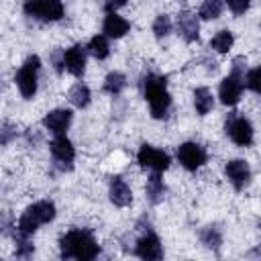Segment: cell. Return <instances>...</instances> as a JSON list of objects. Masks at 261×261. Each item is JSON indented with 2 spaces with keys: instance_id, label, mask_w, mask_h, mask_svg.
<instances>
[{
  "instance_id": "cell-27",
  "label": "cell",
  "mask_w": 261,
  "mask_h": 261,
  "mask_svg": "<svg viewBox=\"0 0 261 261\" xmlns=\"http://www.w3.org/2000/svg\"><path fill=\"white\" fill-rule=\"evenodd\" d=\"M259 75H261V69L259 67H253L247 71V77H243V86H247L249 90L253 92H261V82H259Z\"/></svg>"
},
{
  "instance_id": "cell-2",
  "label": "cell",
  "mask_w": 261,
  "mask_h": 261,
  "mask_svg": "<svg viewBox=\"0 0 261 261\" xmlns=\"http://www.w3.org/2000/svg\"><path fill=\"white\" fill-rule=\"evenodd\" d=\"M165 84H167V80L163 75H153V73H149L143 80L145 98L149 100V108H151L153 118H165V114L171 106V96H169Z\"/></svg>"
},
{
  "instance_id": "cell-4",
  "label": "cell",
  "mask_w": 261,
  "mask_h": 261,
  "mask_svg": "<svg viewBox=\"0 0 261 261\" xmlns=\"http://www.w3.org/2000/svg\"><path fill=\"white\" fill-rule=\"evenodd\" d=\"M39 69H41V59L37 55H31L22 67L18 69L16 73V86L22 94V98L31 100L35 94H37V75H39Z\"/></svg>"
},
{
  "instance_id": "cell-20",
  "label": "cell",
  "mask_w": 261,
  "mask_h": 261,
  "mask_svg": "<svg viewBox=\"0 0 261 261\" xmlns=\"http://www.w3.org/2000/svg\"><path fill=\"white\" fill-rule=\"evenodd\" d=\"M165 194V186H163V179L159 175V171H153L147 179V196L153 204H157Z\"/></svg>"
},
{
  "instance_id": "cell-25",
  "label": "cell",
  "mask_w": 261,
  "mask_h": 261,
  "mask_svg": "<svg viewBox=\"0 0 261 261\" xmlns=\"http://www.w3.org/2000/svg\"><path fill=\"white\" fill-rule=\"evenodd\" d=\"M200 239H202V243H204L208 249H218V245H220V241H222V234H220V230H218L216 226H206V228L200 232Z\"/></svg>"
},
{
  "instance_id": "cell-17",
  "label": "cell",
  "mask_w": 261,
  "mask_h": 261,
  "mask_svg": "<svg viewBox=\"0 0 261 261\" xmlns=\"http://www.w3.org/2000/svg\"><path fill=\"white\" fill-rule=\"evenodd\" d=\"M67 98H69V102H71L75 108H86V106L90 104L92 94H90V88H88L86 84L77 82V84H73V86H71V90H69Z\"/></svg>"
},
{
  "instance_id": "cell-16",
  "label": "cell",
  "mask_w": 261,
  "mask_h": 261,
  "mask_svg": "<svg viewBox=\"0 0 261 261\" xmlns=\"http://www.w3.org/2000/svg\"><path fill=\"white\" fill-rule=\"evenodd\" d=\"M102 29H104L106 37H112V39H120V37H124V35L128 33L130 24H128V20H126V18L118 16L116 12H108V16L104 18V24H102Z\"/></svg>"
},
{
  "instance_id": "cell-1",
  "label": "cell",
  "mask_w": 261,
  "mask_h": 261,
  "mask_svg": "<svg viewBox=\"0 0 261 261\" xmlns=\"http://www.w3.org/2000/svg\"><path fill=\"white\" fill-rule=\"evenodd\" d=\"M61 257L63 259H80V261H90L100 253L98 243L88 230L73 228L61 237Z\"/></svg>"
},
{
  "instance_id": "cell-10",
  "label": "cell",
  "mask_w": 261,
  "mask_h": 261,
  "mask_svg": "<svg viewBox=\"0 0 261 261\" xmlns=\"http://www.w3.org/2000/svg\"><path fill=\"white\" fill-rule=\"evenodd\" d=\"M243 94V77H237V75H226L222 82H220V90H218V96H220V102L226 104V106H234L239 102Z\"/></svg>"
},
{
  "instance_id": "cell-7",
  "label": "cell",
  "mask_w": 261,
  "mask_h": 261,
  "mask_svg": "<svg viewBox=\"0 0 261 261\" xmlns=\"http://www.w3.org/2000/svg\"><path fill=\"white\" fill-rule=\"evenodd\" d=\"M177 159L188 171H196L206 163V151L198 143H184L177 147Z\"/></svg>"
},
{
  "instance_id": "cell-3",
  "label": "cell",
  "mask_w": 261,
  "mask_h": 261,
  "mask_svg": "<svg viewBox=\"0 0 261 261\" xmlns=\"http://www.w3.org/2000/svg\"><path fill=\"white\" fill-rule=\"evenodd\" d=\"M53 218H55V204L51 200H41V202L29 206L22 212V216L18 218V226L16 228H18L20 234H29L31 237L41 224L51 222Z\"/></svg>"
},
{
  "instance_id": "cell-18",
  "label": "cell",
  "mask_w": 261,
  "mask_h": 261,
  "mask_svg": "<svg viewBox=\"0 0 261 261\" xmlns=\"http://www.w3.org/2000/svg\"><path fill=\"white\" fill-rule=\"evenodd\" d=\"M194 106H196L198 114H202V116L212 110L214 98H212V94H210L208 88H196V90H194Z\"/></svg>"
},
{
  "instance_id": "cell-28",
  "label": "cell",
  "mask_w": 261,
  "mask_h": 261,
  "mask_svg": "<svg viewBox=\"0 0 261 261\" xmlns=\"http://www.w3.org/2000/svg\"><path fill=\"white\" fill-rule=\"evenodd\" d=\"M33 253V243L29 239V234H16V255L18 257H29Z\"/></svg>"
},
{
  "instance_id": "cell-31",
  "label": "cell",
  "mask_w": 261,
  "mask_h": 261,
  "mask_svg": "<svg viewBox=\"0 0 261 261\" xmlns=\"http://www.w3.org/2000/svg\"><path fill=\"white\" fill-rule=\"evenodd\" d=\"M226 4H228V8H230L234 14H245V12L249 10L251 0H226Z\"/></svg>"
},
{
  "instance_id": "cell-32",
  "label": "cell",
  "mask_w": 261,
  "mask_h": 261,
  "mask_svg": "<svg viewBox=\"0 0 261 261\" xmlns=\"http://www.w3.org/2000/svg\"><path fill=\"white\" fill-rule=\"evenodd\" d=\"M245 69H247V59H245L243 55L234 57V61H232V75L245 77Z\"/></svg>"
},
{
  "instance_id": "cell-23",
  "label": "cell",
  "mask_w": 261,
  "mask_h": 261,
  "mask_svg": "<svg viewBox=\"0 0 261 261\" xmlns=\"http://www.w3.org/2000/svg\"><path fill=\"white\" fill-rule=\"evenodd\" d=\"M232 43H234V37H232L230 31H220L210 39V47L218 53H226L232 47Z\"/></svg>"
},
{
  "instance_id": "cell-12",
  "label": "cell",
  "mask_w": 261,
  "mask_h": 261,
  "mask_svg": "<svg viewBox=\"0 0 261 261\" xmlns=\"http://www.w3.org/2000/svg\"><path fill=\"white\" fill-rule=\"evenodd\" d=\"M63 65L71 75H82L86 67V47L73 45L67 51H63Z\"/></svg>"
},
{
  "instance_id": "cell-14",
  "label": "cell",
  "mask_w": 261,
  "mask_h": 261,
  "mask_svg": "<svg viewBox=\"0 0 261 261\" xmlns=\"http://www.w3.org/2000/svg\"><path fill=\"white\" fill-rule=\"evenodd\" d=\"M177 33L188 41H198L200 37V24H198V18L192 14V12H179L177 14Z\"/></svg>"
},
{
  "instance_id": "cell-13",
  "label": "cell",
  "mask_w": 261,
  "mask_h": 261,
  "mask_svg": "<svg viewBox=\"0 0 261 261\" xmlns=\"http://www.w3.org/2000/svg\"><path fill=\"white\" fill-rule=\"evenodd\" d=\"M71 122V112L69 110H63V108H57V110H51L45 118H43V126L49 128L53 135H63L67 130Z\"/></svg>"
},
{
  "instance_id": "cell-26",
  "label": "cell",
  "mask_w": 261,
  "mask_h": 261,
  "mask_svg": "<svg viewBox=\"0 0 261 261\" xmlns=\"http://www.w3.org/2000/svg\"><path fill=\"white\" fill-rule=\"evenodd\" d=\"M153 33H155V37H159V39L171 33V20H169L167 14H159V16L153 20Z\"/></svg>"
},
{
  "instance_id": "cell-24",
  "label": "cell",
  "mask_w": 261,
  "mask_h": 261,
  "mask_svg": "<svg viewBox=\"0 0 261 261\" xmlns=\"http://www.w3.org/2000/svg\"><path fill=\"white\" fill-rule=\"evenodd\" d=\"M220 12H222V0H204L198 16L204 20H212V18H218Z\"/></svg>"
},
{
  "instance_id": "cell-33",
  "label": "cell",
  "mask_w": 261,
  "mask_h": 261,
  "mask_svg": "<svg viewBox=\"0 0 261 261\" xmlns=\"http://www.w3.org/2000/svg\"><path fill=\"white\" fill-rule=\"evenodd\" d=\"M126 4V0H104V8L108 12H116L118 8H122Z\"/></svg>"
},
{
  "instance_id": "cell-21",
  "label": "cell",
  "mask_w": 261,
  "mask_h": 261,
  "mask_svg": "<svg viewBox=\"0 0 261 261\" xmlns=\"http://www.w3.org/2000/svg\"><path fill=\"white\" fill-rule=\"evenodd\" d=\"M86 49H88V53H90L92 57H96V59H106V57H108V53H110V47H108L106 35H96V37H92Z\"/></svg>"
},
{
  "instance_id": "cell-19",
  "label": "cell",
  "mask_w": 261,
  "mask_h": 261,
  "mask_svg": "<svg viewBox=\"0 0 261 261\" xmlns=\"http://www.w3.org/2000/svg\"><path fill=\"white\" fill-rule=\"evenodd\" d=\"M63 16V2L61 0H43L41 4V20H59Z\"/></svg>"
},
{
  "instance_id": "cell-22",
  "label": "cell",
  "mask_w": 261,
  "mask_h": 261,
  "mask_svg": "<svg viewBox=\"0 0 261 261\" xmlns=\"http://www.w3.org/2000/svg\"><path fill=\"white\" fill-rule=\"evenodd\" d=\"M124 86H126V77H124V73H120V71H110V73L106 75V80H104V90H106L108 94H112V96L120 94V92L124 90Z\"/></svg>"
},
{
  "instance_id": "cell-9",
  "label": "cell",
  "mask_w": 261,
  "mask_h": 261,
  "mask_svg": "<svg viewBox=\"0 0 261 261\" xmlns=\"http://www.w3.org/2000/svg\"><path fill=\"white\" fill-rule=\"evenodd\" d=\"M224 173H226V177H228V181L232 184L234 190H243L251 179V169H249L247 161H243V159L228 161L226 167H224Z\"/></svg>"
},
{
  "instance_id": "cell-30",
  "label": "cell",
  "mask_w": 261,
  "mask_h": 261,
  "mask_svg": "<svg viewBox=\"0 0 261 261\" xmlns=\"http://www.w3.org/2000/svg\"><path fill=\"white\" fill-rule=\"evenodd\" d=\"M14 135H16V128H14L10 122H4V124L0 126V143H2V145L10 143Z\"/></svg>"
},
{
  "instance_id": "cell-8",
  "label": "cell",
  "mask_w": 261,
  "mask_h": 261,
  "mask_svg": "<svg viewBox=\"0 0 261 261\" xmlns=\"http://www.w3.org/2000/svg\"><path fill=\"white\" fill-rule=\"evenodd\" d=\"M51 155L57 163L63 165V169H71V161L75 157V149L71 145V141L65 135H55V139L51 141Z\"/></svg>"
},
{
  "instance_id": "cell-5",
  "label": "cell",
  "mask_w": 261,
  "mask_h": 261,
  "mask_svg": "<svg viewBox=\"0 0 261 261\" xmlns=\"http://www.w3.org/2000/svg\"><path fill=\"white\" fill-rule=\"evenodd\" d=\"M226 135L232 139L234 145L239 147H249L253 143V126L245 116H239L237 112H230L226 118Z\"/></svg>"
},
{
  "instance_id": "cell-6",
  "label": "cell",
  "mask_w": 261,
  "mask_h": 261,
  "mask_svg": "<svg viewBox=\"0 0 261 261\" xmlns=\"http://www.w3.org/2000/svg\"><path fill=\"white\" fill-rule=\"evenodd\" d=\"M137 161L141 163V167H149L153 171H165L169 167V155L157 147L151 145H141L139 153H137Z\"/></svg>"
},
{
  "instance_id": "cell-11",
  "label": "cell",
  "mask_w": 261,
  "mask_h": 261,
  "mask_svg": "<svg viewBox=\"0 0 261 261\" xmlns=\"http://www.w3.org/2000/svg\"><path fill=\"white\" fill-rule=\"evenodd\" d=\"M135 253H137L141 259H161V257H163V249H161V243H159L157 234H153V232L143 234V237L137 241Z\"/></svg>"
},
{
  "instance_id": "cell-15",
  "label": "cell",
  "mask_w": 261,
  "mask_h": 261,
  "mask_svg": "<svg viewBox=\"0 0 261 261\" xmlns=\"http://www.w3.org/2000/svg\"><path fill=\"white\" fill-rule=\"evenodd\" d=\"M110 200H112L114 206H120V208L128 206L130 200H133L130 188H128L126 181H124L122 177H118V175H114V177L110 179Z\"/></svg>"
},
{
  "instance_id": "cell-29",
  "label": "cell",
  "mask_w": 261,
  "mask_h": 261,
  "mask_svg": "<svg viewBox=\"0 0 261 261\" xmlns=\"http://www.w3.org/2000/svg\"><path fill=\"white\" fill-rule=\"evenodd\" d=\"M41 4H43V0H24L22 10H24L27 16L39 18V14H41Z\"/></svg>"
}]
</instances>
